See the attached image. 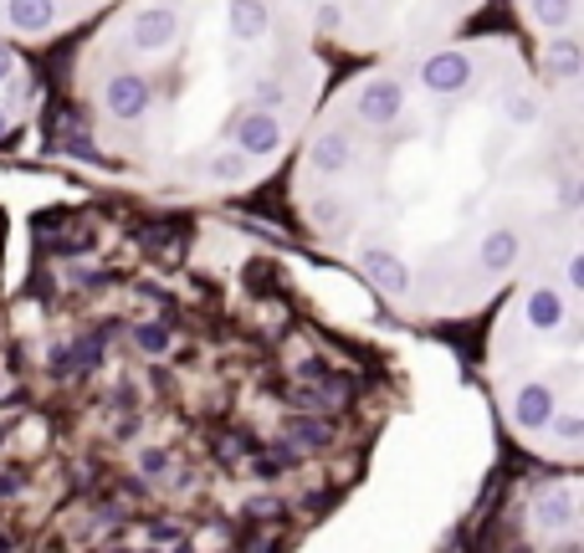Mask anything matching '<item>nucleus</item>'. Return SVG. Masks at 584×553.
<instances>
[{
	"instance_id": "obj_2",
	"label": "nucleus",
	"mask_w": 584,
	"mask_h": 553,
	"mask_svg": "<svg viewBox=\"0 0 584 553\" xmlns=\"http://www.w3.org/2000/svg\"><path fill=\"white\" fill-rule=\"evenodd\" d=\"M502 420L544 461H580L584 436V262L580 241L544 256L498 298L487 344Z\"/></svg>"
},
{
	"instance_id": "obj_1",
	"label": "nucleus",
	"mask_w": 584,
	"mask_h": 553,
	"mask_svg": "<svg viewBox=\"0 0 584 553\" xmlns=\"http://www.w3.org/2000/svg\"><path fill=\"white\" fill-rule=\"evenodd\" d=\"M287 190L302 231L395 313L451 323L580 241V129L513 68L441 47L359 77Z\"/></svg>"
}]
</instances>
